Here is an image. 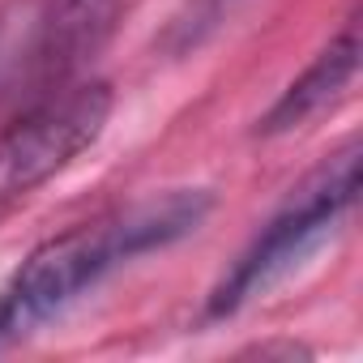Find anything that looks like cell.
<instances>
[{
    "instance_id": "obj_1",
    "label": "cell",
    "mask_w": 363,
    "mask_h": 363,
    "mask_svg": "<svg viewBox=\"0 0 363 363\" xmlns=\"http://www.w3.org/2000/svg\"><path fill=\"white\" fill-rule=\"evenodd\" d=\"M210 193H171L162 201H145L111 223L77 227L60 240H48L26 257L13 274L9 291L0 295V346L39 329L43 320L60 316L73 299L99 286L111 269L158 252L175 240L193 235L210 214Z\"/></svg>"
},
{
    "instance_id": "obj_2",
    "label": "cell",
    "mask_w": 363,
    "mask_h": 363,
    "mask_svg": "<svg viewBox=\"0 0 363 363\" xmlns=\"http://www.w3.org/2000/svg\"><path fill=\"white\" fill-rule=\"evenodd\" d=\"M359 197V150L346 145L333 154L320 171H312L303 184L286 197V206L261 227V235L244 248V257L231 265V274L214 286L206 316L223 320L235 316L248 299L265 295L282 278H291L354 210Z\"/></svg>"
},
{
    "instance_id": "obj_3",
    "label": "cell",
    "mask_w": 363,
    "mask_h": 363,
    "mask_svg": "<svg viewBox=\"0 0 363 363\" xmlns=\"http://www.w3.org/2000/svg\"><path fill=\"white\" fill-rule=\"evenodd\" d=\"M111 116V90L103 82L56 86L0 137V210L30 197L39 184L60 175L82 150H90Z\"/></svg>"
},
{
    "instance_id": "obj_4",
    "label": "cell",
    "mask_w": 363,
    "mask_h": 363,
    "mask_svg": "<svg viewBox=\"0 0 363 363\" xmlns=\"http://www.w3.org/2000/svg\"><path fill=\"white\" fill-rule=\"evenodd\" d=\"M124 0H48L35 26V73L43 86H65L111 39Z\"/></svg>"
},
{
    "instance_id": "obj_5",
    "label": "cell",
    "mask_w": 363,
    "mask_h": 363,
    "mask_svg": "<svg viewBox=\"0 0 363 363\" xmlns=\"http://www.w3.org/2000/svg\"><path fill=\"white\" fill-rule=\"evenodd\" d=\"M359 52H363V43H359V22L350 18L346 26H342V35L337 39H329L320 52H316V60L278 94V103L257 120V133L261 137H282V133H291V128H303L312 116H320L325 107H333L342 94H346V86L354 82V73H359Z\"/></svg>"
},
{
    "instance_id": "obj_6",
    "label": "cell",
    "mask_w": 363,
    "mask_h": 363,
    "mask_svg": "<svg viewBox=\"0 0 363 363\" xmlns=\"http://www.w3.org/2000/svg\"><path fill=\"white\" fill-rule=\"evenodd\" d=\"M227 13H231V0H193L189 13H184V18H175V26H171V43H175V52L197 48L218 22H227Z\"/></svg>"
}]
</instances>
